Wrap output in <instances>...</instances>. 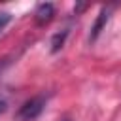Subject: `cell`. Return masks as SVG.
<instances>
[{"mask_svg":"<svg viewBox=\"0 0 121 121\" xmlns=\"http://www.w3.org/2000/svg\"><path fill=\"white\" fill-rule=\"evenodd\" d=\"M43 106H45V98L43 96H34L30 100H26L19 112H17V119L21 121H30V119H36L42 112H43Z\"/></svg>","mask_w":121,"mask_h":121,"instance_id":"6da1fadb","label":"cell"},{"mask_svg":"<svg viewBox=\"0 0 121 121\" xmlns=\"http://www.w3.org/2000/svg\"><path fill=\"white\" fill-rule=\"evenodd\" d=\"M62 121H72V119H62Z\"/></svg>","mask_w":121,"mask_h":121,"instance_id":"52a82bcc","label":"cell"},{"mask_svg":"<svg viewBox=\"0 0 121 121\" xmlns=\"http://www.w3.org/2000/svg\"><path fill=\"white\" fill-rule=\"evenodd\" d=\"M6 108H8V102H6V100H4L2 96H0V115H2L4 112H6Z\"/></svg>","mask_w":121,"mask_h":121,"instance_id":"8992f818","label":"cell"},{"mask_svg":"<svg viewBox=\"0 0 121 121\" xmlns=\"http://www.w3.org/2000/svg\"><path fill=\"white\" fill-rule=\"evenodd\" d=\"M53 15H55V6H53L51 2H43V4H40V6L36 8V11H34L36 25H40V26L47 25V23L53 19Z\"/></svg>","mask_w":121,"mask_h":121,"instance_id":"7a4b0ae2","label":"cell"},{"mask_svg":"<svg viewBox=\"0 0 121 121\" xmlns=\"http://www.w3.org/2000/svg\"><path fill=\"white\" fill-rule=\"evenodd\" d=\"M108 19H110V9H108V8H102L100 13H98V17H96V21H95V25H93V28H91V36H89L91 42H95V40L98 38V34L104 30Z\"/></svg>","mask_w":121,"mask_h":121,"instance_id":"3957f363","label":"cell"},{"mask_svg":"<svg viewBox=\"0 0 121 121\" xmlns=\"http://www.w3.org/2000/svg\"><path fill=\"white\" fill-rule=\"evenodd\" d=\"M66 36H68V30L57 32V34L53 36V40H51V51H53V53H57L59 49H62V45H64V40H66Z\"/></svg>","mask_w":121,"mask_h":121,"instance_id":"277c9868","label":"cell"},{"mask_svg":"<svg viewBox=\"0 0 121 121\" xmlns=\"http://www.w3.org/2000/svg\"><path fill=\"white\" fill-rule=\"evenodd\" d=\"M9 21H11V13H8V11H0V32L9 25Z\"/></svg>","mask_w":121,"mask_h":121,"instance_id":"5b68a950","label":"cell"}]
</instances>
